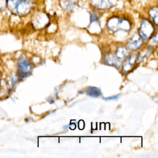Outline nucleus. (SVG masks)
<instances>
[{"instance_id":"9d476101","label":"nucleus","mask_w":158,"mask_h":158,"mask_svg":"<svg viewBox=\"0 0 158 158\" xmlns=\"http://www.w3.org/2000/svg\"><path fill=\"white\" fill-rule=\"evenodd\" d=\"M86 93L91 97H98L101 94V90L99 88L94 86L88 87L86 91Z\"/></svg>"},{"instance_id":"9b49d317","label":"nucleus","mask_w":158,"mask_h":158,"mask_svg":"<svg viewBox=\"0 0 158 158\" xmlns=\"http://www.w3.org/2000/svg\"><path fill=\"white\" fill-rule=\"evenodd\" d=\"M149 14L155 24H157V16H158V9L157 7L151 9L149 11Z\"/></svg>"},{"instance_id":"0eeeda50","label":"nucleus","mask_w":158,"mask_h":158,"mask_svg":"<svg viewBox=\"0 0 158 158\" xmlns=\"http://www.w3.org/2000/svg\"><path fill=\"white\" fill-rule=\"evenodd\" d=\"M142 43V38L138 35H135L128 41V47L131 49H136L139 47Z\"/></svg>"},{"instance_id":"f257e3e1","label":"nucleus","mask_w":158,"mask_h":158,"mask_svg":"<svg viewBox=\"0 0 158 158\" xmlns=\"http://www.w3.org/2000/svg\"><path fill=\"white\" fill-rule=\"evenodd\" d=\"M33 1V0H6V6L14 14L25 15L30 12Z\"/></svg>"},{"instance_id":"6e6552de","label":"nucleus","mask_w":158,"mask_h":158,"mask_svg":"<svg viewBox=\"0 0 158 158\" xmlns=\"http://www.w3.org/2000/svg\"><path fill=\"white\" fill-rule=\"evenodd\" d=\"M60 5L64 9L70 10L74 8L76 3L73 0H60Z\"/></svg>"},{"instance_id":"1a4fd4ad","label":"nucleus","mask_w":158,"mask_h":158,"mask_svg":"<svg viewBox=\"0 0 158 158\" xmlns=\"http://www.w3.org/2000/svg\"><path fill=\"white\" fill-rule=\"evenodd\" d=\"M105 62L106 64H108L109 65H112L114 66H119L120 62L119 60V59L116 56L110 55L107 56L105 59Z\"/></svg>"},{"instance_id":"ddd939ff","label":"nucleus","mask_w":158,"mask_h":158,"mask_svg":"<svg viewBox=\"0 0 158 158\" xmlns=\"http://www.w3.org/2000/svg\"><path fill=\"white\" fill-rule=\"evenodd\" d=\"M134 63V61L131 62V58H130L129 59H128L124 64L123 66V70H124L125 72L128 71L129 70H130L132 67L133 64Z\"/></svg>"},{"instance_id":"7ed1b4c3","label":"nucleus","mask_w":158,"mask_h":158,"mask_svg":"<svg viewBox=\"0 0 158 158\" xmlns=\"http://www.w3.org/2000/svg\"><path fill=\"white\" fill-rule=\"evenodd\" d=\"M17 69L19 75L20 77L24 78L29 75L31 70V65L24 56H21L19 59Z\"/></svg>"},{"instance_id":"39448f33","label":"nucleus","mask_w":158,"mask_h":158,"mask_svg":"<svg viewBox=\"0 0 158 158\" xmlns=\"http://www.w3.org/2000/svg\"><path fill=\"white\" fill-rule=\"evenodd\" d=\"M90 2L92 6L99 9H109L112 6L110 0H90Z\"/></svg>"},{"instance_id":"423d86ee","label":"nucleus","mask_w":158,"mask_h":158,"mask_svg":"<svg viewBox=\"0 0 158 158\" xmlns=\"http://www.w3.org/2000/svg\"><path fill=\"white\" fill-rule=\"evenodd\" d=\"M48 22V17L43 13H38L34 17L33 23L37 27H41L44 26Z\"/></svg>"},{"instance_id":"4468645a","label":"nucleus","mask_w":158,"mask_h":158,"mask_svg":"<svg viewBox=\"0 0 158 158\" xmlns=\"http://www.w3.org/2000/svg\"><path fill=\"white\" fill-rule=\"evenodd\" d=\"M6 6V0H0V10H3Z\"/></svg>"},{"instance_id":"f8f14e48","label":"nucleus","mask_w":158,"mask_h":158,"mask_svg":"<svg viewBox=\"0 0 158 158\" xmlns=\"http://www.w3.org/2000/svg\"><path fill=\"white\" fill-rule=\"evenodd\" d=\"M128 54L127 50L122 47H120L118 48L117 52H116V56L120 59L122 58H124L126 56H127Z\"/></svg>"},{"instance_id":"2eb2a0df","label":"nucleus","mask_w":158,"mask_h":158,"mask_svg":"<svg viewBox=\"0 0 158 158\" xmlns=\"http://www.w3.org/2000/svg\"><path fill=\"white\" fill-rule=\"evenodd\" d=\"M118 94H117V95H115V96H111V97H108V98H104V99H106V100L116 99H117V98H118Z\"/></svg>"},{"instance_id":"f03ea898","label":"nucleus","mask_w":158,"mask_h":158,"mask_svg":"<svg viewBox=\"0 0 158 158\" xmlns=\"http://www.w3.org/2000/svg\"><path fill=\"white\" fill-rule=\"evenodd\" d=\"M107 27L113 31H117L120 30L127 31L130 28L128 20L118 17H113L109 19L107 21Z\"/></svg>"},{"instance_id":"20e7f679","label":"nucleus","mask_w":158,"mask_h":158,"mask_svg":"<svg viewBox=\"0 0 158 158\" xmlns=\"http://www.w3.org/2000/svg\"><path fill=\"white\" fill-rule=\"evenodd\" d=\"M154 28L152 24L147 20H142L141 27L139 30V35L142 39H146L153 32Z\"/></svg>"}]
</instances>
